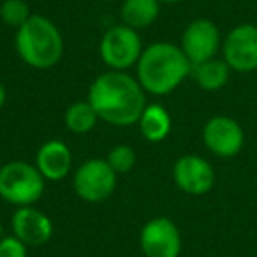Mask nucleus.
Here are the masks:
<instances>
[{
    "mask_svg": "<svg viewBox=\"0 0 257 257\" xmlns=\"http://www.w3.org/2000/svg\"><path fill=\"white\" fill-rule=\"evenodd\" d=\"M145 93L138 78L121 71H107L92 81L86 100L99 120L114 127H128L140 121L147 107Z\"/></svg>",
    "mask_w": 257,
    "mask_h": 257,
    "instance_id": "1",
    "label": "nucleus"
},
{
    "mask_svg": "<svg viewBox=\"0 0 257 257\" xmlns=\"http://www.w3.org/2000/svg\"><path fill=\"white\" fill-rule=\"evenodd\" d=\"M192 74V64L178 44L159 43L145 48L136 64V78L143 90L152 95H168L175 92Z\"/></svg>",
    "mask_w": 257,
    "mask_h": 257,
    "instance_id": "2",
    "label": "nucleus"
},
{
    "mask_svg": "<svg viewBox=\"0 0 257 257\" xmlns=\"http://www.w3.org/2000/svg\"><path fill=\"white\" fill-rule=\"evenodd\" d=\"M18 57L32 69H51L64 57V37L50 18L32 15L15 36Z\"/></svg>",
    "mask_w": 257,
    "mask_h": 257,
    "instance_id": "3",
    "label": "nucleus"
},
{
    "mask_svg": "<svg viewBox=\"0 0 257 257\" xmlns=\"http://www.w3.org/2000/svg\"><path fill=\"white\" fill-rule=\"evenodd\" d=\"M44 189L46 180L36 164L13 161L0 168V197L13 206H34L43 197Z\"/></svg>",
    "mask_w": 257,
    "mask_h": 257,
    "instance_id": "4",
    "label": "nucleus"
},
{
    "mask_svg": "<svg viewBox=\"0 0 257 257\" xmlns=\"http://www.w3.org/2000/svg\"><path fill=\"white\" fill-rule=\"evenodd\" d=\"M143 41L138 30L127 25H114L102 36L99 44V53L109 71L125 72L138 64L143 53Z\"/></svg>",
    "mask_w": 257,
    "mask_h": 257,
    "instance_id": "5",
    "label": "nucleus"
},
{
    "mask_svg": "<svg viewBox=\"0 0 257 257\" xmlns=\"http://www.w3.org/2000/svg\"><path fill=\"white\" fill-rule=\"evenodd\" d=\"M118 175L106 159H90L83 162L72 175V187L85 203H104L116 189Z\"/></svg>",
    "mask_w": 257,
    "mask_h": 257,
    "instance_id": "6",
    "label": "nucleus"
},
{
    "mask_svg": "<svg viewBox=\"0 0 257 257\" xmlns=\"http://www.w3.org/2000/svg\"><path fill=\"white\" fill-rule=\"evenodd\" d=\"M222 55L231 71H257V25L241 23L229 30L222 41Z\"/></svg>",
    "mask_w": 257,
    "mask_h": 257,
    "instance_id": "7",
    "label": "nucleus"
},
{
    "mask_svg": "<svg viewBox=\"0 0 257 257\" xmlns=\"http://www.w3.org/2000/svg\"><path fill=\"white\" fill-rule=\"evenodd\" d=\"M203 143L215 157L232 159L245 147V133L234 118L217 114L204 123Z\"/></svg>",
    "mask_w": 257,
    "mask_h": 257,
    "instance_id": "8",
    "label": "nucleus"
},
{
    "mask_svg": "<svg viewBox=\"0 0 257 257\" xmlns=\"http://www.w3.org/2000/svg\"><path fill=\"white\" fill-rule=\"evenodd\" d=\"M140 246L145 257H180L182 232L168 217H155L141 227Z\"/></svg>",
    "mask_w": 257,
    "mask_h": 257,
    "instance_id": "9",
    "label": "nucleus"
},
{
    "mask_svg": "<svg viewBox=\"0 0 257 257\" xmlns=\"http://www.w3.org/2000/svg\"><path fill=\"white\" fill-rule=\"evenodd\" d=\"M180 48L192 65L211 60L222 48L220 30L208 18L194 20L183 30Z\"/></svg>",
    "mask_w": 257,
    "mask_h": 257,
    "instance_id": "10",
    "label": "nucleus"
},
{
    "mask_svg": "<svg viewBox=\"0 0 257 257\" xmlns=\"http://www.w3.org/2000/svg\"><path fill=\"white\" fill-rule=\"evenodd\" d=\"M173 180L182 192L189 196H204L215 185L213 166L196 154L182 155L173 166Z\"/></svg>",
    "mask_w": 257,
    "mask_h": 257,
    "instance_id": "11",
    "label": "nucleus"
},
{
    "mask_svg": "<svg viewBox=\"0 0 257 257\" xmlns=\"http://www.w3.org/2000/svg\"><path fill=\"white\" fill-rule=\"evenodd\" d=\"M13 234L27 246H41L53 236V222L44 211L34 206H20L11 217Z\"/></svg>",
    "mask_w": 257,
    "mask_h": 257,
    "instance_id": "12",
    "label": "nucleus"
},
{
    "mask_svg": "<svg viewBox=\"0 0 257 257\" xmlns=\"http://www.w3.org/2000/svg\"><path fill=\"white\" fill-rule=\"evenodd\" d=\"M36 168L48 182L67 178L72 169V152L62 140H50L36 154Z\"/></svg>",
    "mask_w": 257,
    "mask_h": 257,
    "instance_id": "13",
    "label": "nucleus"
},
{
    "mask_svg": "<svg viewBox=\"0 0 257 257\" xmlns=\"http://www.w3.org/2000/svg\"><path fill=\"white\" fill-rule=\"evenodd\" d=\"M171 116L168 109L161 104H147L143 114H141L138 127L141 136L150 143H161L171 133Z\"/></svg>",
    "mask_w": 257,
    "mask_h": 257,
    "instance_id": "14",
    "label": "nucleus"
},
{
    "mask_svg": "<svg viewBox=\"0 0 257 257\" xmlns=\"http://www.w3.org/2000/svg\"><path fill=\"white\" fill-rule=\"evenodd\" d=\"M161 15L159 0H125L120 8L121 23L134 30L150 27Z\"/></svg>",
    "mask_w": 257,
    "mask_h": 257,
    "instance_id": "15",
    "label": "nucleus"
},
{
    "mask_svg": "<svg viewBox=\"0 0 257 257\" xmlns=\"http://www.w3.org/2000/svg\"><path fill=\"white\" fill-rule=\"evenodd\" d=\"M192 76L197 86L204 92H218L229 81L231 67L224 62V58H211L203 64L192 65Z\"/></svg>",
    "mask_w": 257,
    "mask_h": 257,
    "instance_id": "16",
    "label": "nucleus"
},
{
    "mask_svg": "<svg viewBox=\"0 0 257 257\" xmlns=\"http://www.w3.org/2000/svg\"><path fill=\"white\" fill-rule=\"evenodd\" d=\"M97 120H99V116L88 100H78V102L71 104L64 114L65 127L72 134L92 133L97 125Z\"/></svg>",
    "mask_w": 257,
    "mask_h": 257,
    "instance_id": "17",
    "label": "nucleus"
},
{
    "mask_svg": "<svg viewBox=\"0 0 257 257\" xmlns=\"http://www.w3.org/2000/svg\"><path fill=\"white\" fill-rule=\"evenodd\" d=\"M32 16L27 0H4L0 4V18L11 29L18 30Z\"/></svg>",
    "mask_w": 257,
    "mask_h": 257,
    "instance_id": "18",
    "label": "nucleus"
},
{
    "mask_svg": "<svg viewBox=\"0 0 257 257\" xmlns=\"http://www.w3.org/2000/svg\"><path fill=\"white\" fill-rule=\"evenodd\" d=\"M106 161L116 175H125V173H131L134 169V166L138 162V155L133 147L116 145V147H113L107 152Z\"/></svg>",
    "mask_w": 257,
    "mask_h": 257,
    "instance_id": "19",
    "label": "nucleus"
},
{
    "mask_svg": "<svg viewBox=\"0 0 257 257\" xmlns=\"http://www.w3.org/2000/svg\"><path fill=\"white\" fill-rule=\"evenodd\" d=\"M0 257H29V246L15 234L0 239Z\"/></svg>",
    "mask_w": 257,
    "mask_h": 257,
    "instance_id": "20",
    "label": "nucleus"
},
{
    "mask_svg": "<svg viewBox=\"0 0 257 257\" xmlns=\"http://www.w3.org/2000/svg\"><path fill=\"white\" fill-rule=\"evenodd\" d=\"M6 100H8V92H6V86L0 83V109L4 107Z\"/></svg>",
    "mask_w": 257,
    "mask_h": 257,
    "instance_id": "21",
    "label": "nucleus"
},
{
    "mask_svg": "<svg viewBox=\"0 0 257 257\" xmlns=\"http://www.w3.org/2000/svg\"><path fill=\"white\" fill-rule=\"evenodd\" d=\"M161 4H169V6H173V4H180V2H183V0H159Z\"/></svg>",
    "mask_w": 257,
    "mask_h": 257,
    "instance_id": "22",
    "label": "nucleus"
},
{
    "mask_svg": "<svg viewBox=\"0 0 257 257\" xmlns=\"http://www.w3.org/2000/svg\"><path fill=\"white\" fill-rule=\"evenodd\" d=\"M4 238V224H2V220H0V239Z\"/></svg>",
    "mask_w": 257,
    "mask_h": 257,
    "instance_id": "23",
    "label": "nucleus"
},
{
    "mask_svg": "<svg viewBox=\"0 0 257 257\" xmlns=\"http://www.w3.org/2000/svg\"><path fill=\"white\" fill-rule=\"evenodd\" d=\"M225 257H236V255H225Z\"/></svg>",
    "mask_w": 257,
    "mask_h": 257,
    "instance_id": "24",
    "label": "nucleus"
}]
</instances>
